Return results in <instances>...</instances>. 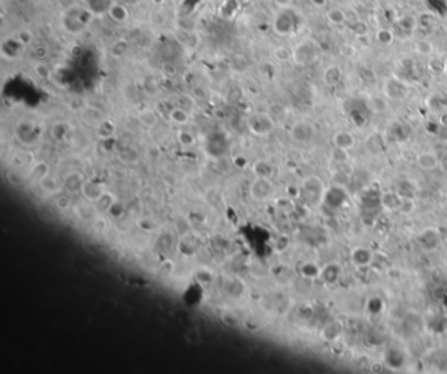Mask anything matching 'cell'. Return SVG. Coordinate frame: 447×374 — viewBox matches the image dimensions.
<instances>
[{"label":"cell","mask_w":447,"mask_h":374,"mask_svg":"<svg viewBox=\"0 0 447 374\" xmlns=\"http://www.w3.org/2000/svg\"><path fill=\"white\" fill-rule=\"evenodd\" d=\"M91 11L87 8H81L79 6L70 7L62 15V28L63 30L70 34H80L86 30L87 25L92 17Z\"/></svg>","instance_id":"cell-1"},{"label":"cell","mask_w":447,"mask_h":374,"mask_svg":"<svg viewBox=\"0 0 447 374\" xmlns=\"http://www.w3.org/2000/svg\"><path fill=\"white\" fill-rule=\"evenodd\" d=\"M296 22H298V17H296L295 12L291 11L290 8H285L275 16L274 21H273V29L280 36H289L295 30Z\"/></svg>","instance_id":"cell-2"},{"label":"cell","mask_w":447,"mask_h":374,"mask_svg":"<svg viewBox=\"0 0 447 374\" xmlns=\"http://www.w3.org/2000/svg\"><path fill=\"white\" fill-rule=\"evenodd\" d=\"M320 54L321 52L318 45L307 41V42H302L300 45H298L295 50H293V59L298 65H311L318 60Z\"/></svg>","instance_id":"cell-3"},{"label":"cell","mask_w":447,"mask_h":374,"mask_svg":"<svg viewBox=\"0 0 447 374\" xmlns=\"http://www.w3.org/2000/svg\"><path fill=\"white\" fill-rule=\"evenodd\" d=\"M249 129L256 135H266L274 129V122L265 114H259V115H255L253 118H250Z\"/></svg>","instance_id":"cell-4"},{"label":"cell","mask_w":447,"mask_h":374,"mask_svg":"<svg viewBox=\"0 0 447 374\" xmlns=\"http://www.w3.org/2000/svg\"><path fill=\"white\" fill-rule=\"evenodd\" d=\"M315 130L310 123L299 122L291 130V138L300 144H307L314 139Z\"/></svg>","instance_id":"cell-5"},{"label":"cell","mask_w":447,"mask_h":374,"mask_svg":"<svg viewBox=\"0 0 447 374\" xmlns=\"http://www.w3.org/2000/svg\"><path fill=\"white\" fill-rule=\"evenodd\" d=\"M81 194H83V198L88 202H97V200H101L102 197L105 195L104 187L100 183H95V182L91 181H84L83 186L80 189Z\"/></svg>","instance_id":"cell-6"},{"label":"cell","mask_w":447,"mask_h":374,"mask_svg":"<svg viewBox=\"0 0 447 374\" xmlns=\"http://www.w3.org/2000/svg\"><path fill=\"white\" fill-rule=\"evenodd\" d=\"M416 163L426 172H432L439 166V157L434 152H423L416 157Z\"/></svg>","instance_id":"cell-7"},{"label":"cell","mask_w":447,"mask_h":374,"mask_svg":"<svg viewBox=\"0 0 447 374\" xmlns=\"http://www.w3.org/2000/svg\"><path fill=\"white\" fill-rule=\"evenodd\" d=\"M250 191H252L253 197L259 198V199H264V198L269 197L273 191V184L270 183L269 178H257L256 181L253 182L252 187H250Z\"/></svg>","instance_id":"cell-8"},{"label":"cell","mask_w":447,"mask_h":374,"mask_svg":"<svg viewBox=\"0 0 447 374\" xmlns=\"http://www.w3.org/2000/svg\"><path fill=\"white\" fill-rule=\"evenodd\" d=\"M333 144L334 147L341 148V149H352L355 144V138L353 134L348 131H339L333 136Z\"/></svg>","instance_id":"cell-9"},{"label":"cell","mask_w":447,"mask_h":374,"mask_svg":"<svg viewBox=\"0 0 447 374\" xmlns=\"http://www.w3.org/2000/svg\"><path fill=\"white\" fill-rule=\"evenodd\" d=\"M115 0H88V10L93 16L108 15L109 10L115 4Z\"/></svg>","instance_id":"cell-10"},{"label":"cell","mask_w":447,"mask_h":374,"mask_svg":"<svg viewBox=\"0 0 447 374\" xmlns=\"http://www.w3.org/2000/svg\"><path fill=\"white\" fill-rule=\"evenodd\" d=\"M108 16L113 20V21L117 22V24H124V22H126L127 20H129V11H127V8L124 6V4L117 3V2H116V3L111 6L110 10H109Z\"/></svg>","instance_id":"cell-11"},{"label":"cell","mask_w":447,"mask_h":374,"mask_svg":"<svg viewBox=\"0 0 447 374\" xmlns=\"http://www.w3.org/2000/svg\"><path fill=\"white\" fill-rule=\"evenodd\" d=\"M325 19L332 25H343L344 22L348 21V13L343 8L334 7V8H330V10L327 11Z\"/></svg>","instance_id":"cell-12"},{"label":"cell","mask_w":447,"mask_h":374,"mask_svg":"<svg viewBox=\"0 0 447 374\" xmlns=\"http://www.w3.org/2000/svg\"><path fill=\"white\" fill-rule=\"evenodd\" d=\"M170 119L176 124H186L190 119V115H189L188 110L181 106H177V108H173L170 111Z\"/></svg>","instance_id":"cell-13"},{"label":"cell","mask_w":447,"mask_h":374,"mask_svg":"<svg viewBox=\"0 0 447 374\" xmlns=\"http://www.w3.org/2000/svg\"><path fill=\"white\" fill-rule=\"evenodd\" d=\"M47 175H49V166H47L46 163H42V161H41V163H37L31 169V174H29V177H31V179H33V181L40 183L43 178L47 177Z\"/></svg>","instance_id":"cell-14"},{"label":"cell","mask_w":447,"mask_h":374,"mask_svg":"<svg viewBox=\"0 0 447 374\" xmlns=\"http://www.w3.org/2000/svg\"><path fill=\"white\" fill-rule=\"evenodd\" d=\"M341 76H343V72L337 66H329L324 72V80L329 85H334V84L339 83L341 80Z\"/></svg>","instance_id":"cell-15"},{"label":"cell","mask_w":447,"mask_h":374,"mask_svg":"<svg viewBox=\"0 0 447 374\" xmlns=\"http://www.w3.org/2000/svg\"><path fill=\"white\" fill-rule=\"evenodd\" d=\"M414 51H416L418 55L430 56L433 55V52H434V45L428 40H420L414 43Z\"/></svg>","instance_id":"cell-16"},{"label":"cell","mask_w":447,"mask_h":374,"mask_svg":"<svg viewBox=\"0 0 447 374\" xmlns=\"http://www.w3.org/2000/svg\"><path fill=\"white\" fill-rule=\"evenodd\" d=\"M349 30L352 32L354 36H357V37L362 38L369 33V25H367V22L364 21V20L357 19L354 20V21L350 22V25H349Z\"/></svg>","instance_id":"cell-17"},{"label":"cell","mask_w":447,"mask_h":374,"mask_svg":"<svg viewBox=\"0 0 447 374\" xmlns=\"http://www.w3.org/2000/svg\"><path fill=\"white\" fill-rule=\"evenodd\" d=\"M40 186L46 194H57L59 191V189H61V186H59L58 181H57L55 178H51L49 175L43 178L42 181L40 182Z\"/></svg>","instance_id":"cell-18"},{"label":"cell","mask_w":447,"mask_h":374,"mask_svg":"<svg viewBox=\"0 0 447 374\" xmlns=\"http://www.w3.org/2000/svg\"><path fill=\"white\" fill-rule=\"evenodd\" d=\"M253 172L256 173L257 177L260 178H270L271 173H273V168L265 161H257L253 166Z\"/></svg>","instance_id":"cell-19"},{"label":"cell","mask_w":447,"mask_h":374,"mask_svg":"<svg viewBox=\"0 0 447 374\" xmlns=\"http://www.w3.org/2000/svg\"><path fill=\"white\" fill-rule=\"evenodd\" d=\"M177 140L182 147H193L195 143L194 135L188 130H180L177 131Z\"/></svg>","instance_id":"cell-20"},{"label":"cell","mask_w":447,"mask_h":374,"mask_svg":"<svg viewBox=\"0 0 447 374\" xmlns=\"http://www.w3.org/2000/svg\"><path fill=\"white\" fill-rule=\"evenodd\" d=\"M375 38L382 45H391L395 40V36H394V32L389 30V29H379L375 33Z\"/></svg>","instance_id":"cell-21"},{"label":"cell","mask_w":447,"mask_h":374,"mask_svg":"<svg viewBox=\"0 0 447 374\" xmlns=\"http://www.w3.org/2000/svg\"><path fill=\"white\" fill-rule=\"evenodd\" d=\"M139 120L147 127H154L157 123V115L152 110H143L139 114Z\"/></svg>","instance_id":"cell-22"},{"label":"cell","mask_w":447,"mask_h":374,"mask_svg":"<svg viewBox=\"0 0 447 374\" xmlns=\"http://www.w3.org/2000/svg\"><path fill=\"white\" fill-rule=\"evenodd\" d=\"M273 55H274V58L277 60L287 61L290 58H293V51L286 46H278L273 51Z\"/></svg>","instance_id":"cell-23"},{"label":"cell","mask_w":447,"mask_h":374,"mask_svg":"<svg viewBox=\"0 0 447 374\" xmlns=\"http://www.w3.org/2000/svg\"><path fill=\"white\" fill-rule=\"evenodd\" d=\"M57 208L61 211H68L72 208V200L68 195H59L55 200Z\"/></svg>","instance_id":"cell-24"},{"label":"cell","mask_w":447,"mask_h":374,"mask_svg":"<svg viewBox=\"0 0 447 374\" xmlns=\"http://www.w3.org/2000/svg\"><path fill=\"white\" fill-rule=\"evenodd\" d=\"M34 72L40 79H49L50 75H51L50 68L47 67L46 63H42V61H38L37 65L34 66Z\"/></svg>","instance_id":"cell-25"},{"label":"cell","mask_w":447,"mask_h":374,"mask_svg":"<svg viewBox=\"0 0 447 374\" xmlns=\"http://www.w3.org/2000/svg\"><path fill=\"white\" fill-rule=\"evenodd\" d=\"M161 72L163 75H165L166 77H175L177 75V67L173 65L172 61H164L161 63Z\"/></svg>","instance_id":"cell-26"},{"label":"cell","mask_w":447,"mask_h":374,"mask_svg":"<svg viewBox=\"0 0 447 374\" xmlns=\"http://www.w3.org/2000/svg\"><path fill=\"white\" fill-rule=\"evenodd\" d=\"M222 321L226 326L229 327H235V326L239 325V318L236 314L231 313V311H227V313L222 314Z\"/></svg>","instance_id":"cell-27"},{"label":"cell","mask_w":447,"mask_h":374,"mask_svg":"<svg viewBox=\"0 0 447 374\" xmlns=\"http://www.w3.org/2000/svg\"><path fill=\"white\" fill-rule=\"evenodd\" d=\"M185 337H186V340H188V343L197 344L201 341V332L198 331V328H194V327L189 328L185 334Z\"/></svg>","instance_id":"cell-28"},{"label":"cell","mask_w":447,"mask_h":374,"mask_svg":"<svg viewBox=\"0 0 447 374\" xmlns=\"http://www.w3.org/2000/svg\"><path fill=\"white\" fill-rule=\"evenodd\" d=\"M330 156H332V159L334 160V161H337V163H341V161H345V160H348V150L334 147V149L332 150Z\"/></svg>","instance_id":"cell-29"},{"label":"cell","mask_w":447,"mask_h":374,"mask_svg":"<svg viewBox=\"0 0 447 374\" xmlns=\"http://www.w3.org/2000/svg\"><path fill=\"white\" fill-rule=\"evenodd\" d=\"M400 25L401 28H404V30H412L414 26V20L412 17H409V16H405V17H403L400 20Z\"/></svg>","instance_id":"cell-30"},{"label":"cell","mask_w":447,"mask_h":374,"mask_svg":"<svg viewBox=\"0 0 447 374\" xmlns=\"http://www.w3.org/2000/svg\"><path fill=\"white\" fill-rule=\"evenodd\" d=\"M273 3H274L280 10H285V8H290L293 0H273Z\"/></svg>","instance_id":"cell-31"},{"label":"cell","mask_w":447,"mask_h":374,"mask_svg":"<svg viewBox=\"0 0 447 374\" xmlns=\"http://www.w3.org/2000/svg\"><path fill=\"white\" fill-rule=\"evenodd\" d=\"M439 168L443 170L444 173H447V150H444L442 156L439 157Z\"/></svg>","instance_id":"cell-32"},{"label":"cell","mask_w":447,"mask_h":374,"mask_svg":"<svg viewBox=\"0 0 447 374\" xmlns=\"http://www.w3.org/2000/svg\"><path fill=\"white\" fill-rule=\"evenodd\" d=\"M310 3L315 8H324V7L327 6L328 0H310Z\"/></svg>","instance_id":"cell-33"},{"label":"cell","mask_w":447,"mask_h":374,"mask_svg":"<svg viewBox=\"0 0 447 374\" xmlns=\"http://www.w3.org/2000/svg\"><path fill=\"white\" fill-rule=\"evenodd\" d=\"M439 120H441V123H442V126H447V114L446 113H443L441 115V118H439Z\"/></svg>","instance_id":"cell-34"},{"label":"cell","mask_w":447,"mask_h":374,"mask_svg":"<svg viewBox=\"0 0 447 374\" xmlns=\"http://www.w3.org/2000/svg\"><path fill=\"white\" fill-rule=\"evenodd\" d=\"M444 72L447 74V58L444 59Z\"/></svg>","instance_id":"cell-35"}]
</instances>
